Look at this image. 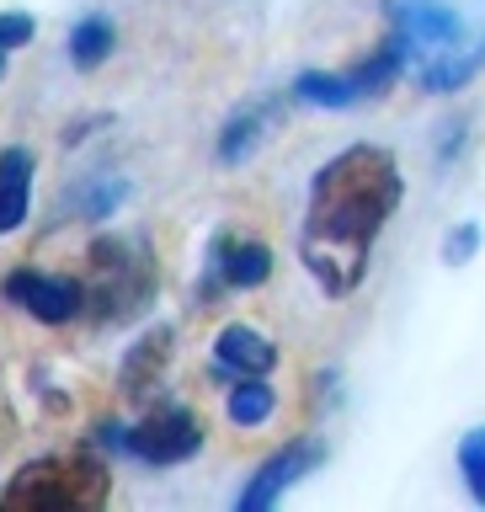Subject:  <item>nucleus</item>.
I'll return each mask as SVG.
<instances>
[{"instance_id": "nucleus-12", "label": "nucleus", "mask_w": 485, "mask_h": 512, "mask_svg": "<svg viewBox=\"0 0 485 512\" xmlns=\"http://www.w3.org/2000/svg\"><path fill=\"white\" fill-rule=\"evenodd\" d=\"M171 342H176L171 326H150L134 347H128V358L118 368V390L128 400H150L160 390V374H166V363H171Z\"/></svg>"}, {"instance_id": "nucleus-8", "label": "nucleus", "mask_w": 485, "mask_h": 512, "mask_svg": "<svg viewBox=\"0 0 485 512\" xmlns=\"http://www.w3.org/2000/svg\"><path fill=\"white\" fill-rule=\"evenodd\" d=\"M272 278V246L267 240H235V235H214L208 240V262H203V278H198V299L214 304L219 294L230 288H262Z\"/></svg>"}, {"instance_id": "nucleus-6", "label": "nucleus", "mask_w": 485, "mask_h": 512, "mask_svg": "<svg viewBox=\"0 0 485 512\" xmlns=\"http://www.w3.org/2000/svg\"><path fill=\"white\" fill-rule=\"evenodd\" d=\"M198 448H203V422L182 406V400H155L134 427H123V454L139 459L144 470L187 464Z\"/></svg>"}, {"instance_id": "nucleus-1", "label": "nucleus", "mask_w": 485, "mask_h": 512, "mask_svg": "<svg viewBox=\"0 0 485 512\" xmlns=\"http://www.w3.org/2000/svg\"><path fill=\"white\" fill-rule=\"evenodd\" d=\"M400 198H406V176L379 144H347L315 171L299 230V262L326 299H347L363 288L374 246L384 224L395 219Z\"/></svg>"}, {"instance_id": "nucleus-11", "label": "nucleus", "mask_w": 485, "mask_h": 512, "mask_svg": "<svg viewBox=\"0 0 485 512\" xmlns=\"http://www.w3.org/2000/svg\"><path fill=\"white\" fill-rule=\"evenodd\" d=\"M278 368V347L267 342L262 331L251 326H224L219 342H214V374L219 379H256V374H272Z\"/></svg>"}, {"instance_id": "nucleus-3", "label": "nucleus", "mask_w": 485, "mask_h": 512, "mask_svg": "<svg viewBox=\"0 0 485 512\" xmlns=\"http://www.w3.org/2000/svg\"><path fill=\"white\" fill-rule=\"evenodd\" d=\"M107 496H112V470L102 448L91 454L86 443L75 454L27 459L11 475V486L0 491V507L6 512H102Z\"/></svg>"}, {"instance_id": "nucleus-17", "label": "nucleus", "mask_w": 485, "mask_h": 512, "mask_svg": "<svg viewBox=\"0 0 485 512\" xmlns=\"http://www.w3.org/2000/svg\"><path fill=\"white\" fill-rule=\"evenodd\" d=\"M459 475H464V491L475 496V507H485V427H470L459 438Z\"/></svg>"}, {"instance_id": "nucleus-10", "label": "nucleus", "mask_w": 485, "mask_h": 512, "mask_svg": "<svg viewBox=\"0 0 485 512\" xmlns=\"http://www.w3.org/2000/svg\"><path fill=\"white\" fill-rule=\"evenodd\" d=\"M134 198V182L128 176H118V171H96V176H80V182L59 198V219L70 224V219H80V224H102V219H112L118 208Z\"/></svg>"}, {"instance_id": "nucleus-7", "label": "nucleus", "mask_w": 485, "mask_h": 512, "mask_svg": "<svg viewBox=\"0 0 485 512\" xmlns=\"http://www.w3.org/2000/svg\"><path fill=\"white\" fill-rule=\"evenodd\" d=\"M0 299L11 310H22L38 326H70L86 315V278L70 272H43V267H11L0 278Z\"/></svg>"}, {"instance_id": "nucleus-2", "label": "nucleus", "mask_w": 485, "mask_h": 512, "mask_svg": "<svg viewBox=\"0 0 485 512\" xmlns=\"http://www.w3.org/2000/svg\"><path fill=\"white\" fill-rule=\"evenodd\" d=\"M416 91L448 96L485 75V0H384Z\"/></svg>"}, {"instance_id": "nucleus-16", "label": "nucleus", "mask_w": 485, "mask_h": 512, "mask_svg": "<svg viewBox=\"0 0 485 512\" xmlns=\"http://www.w3.org/2000/svg\"><path fill=\"white\" fill-rule=\"evenodd\" d=\"M224 411H230L235 427H262V422H272V411H278V390L267 384V374L235 379V384H230V400H224Z\"/></svg>"}, {"instance_id": "nucleus-13", "label": "nucleus", "mask_w": 485, "mask_h": 512, "mask_svg": "<svg viewBox=\"0 0 485 512\" xmlns=\"http://www.w3.org/2000/svg\"><path fill=\"white\" fill-rule=\"evenodd\" d=\"M32 176H38V155H32L27 144H6V150H0V235H11L27 224Z\"/></svg>"}, {"instance_id": "nucleus-15", "label": "nucleus", "mask_w": 485, "mask_h": 512, "mask_svg": "<svg viewBox=\"0 0 485 512\" xmlns=\"http://www.w3.org/2000/svg\"><path fill=\"white\" fill-rule=\"evenodd\" d=\"M112 48H118V27H112V16L91 11V16H80V22L70 27V64L80 75L102 70V64L112 59Z\"/></svg>"}, {"instance_id": "nucleus-18", "label": "nucleus", "mask_w": 485, "mask_h": 512, "mask_svg": "<svg viewBox=\"0 0 485 512\" xmlns=\"http://www.w3.org/2000/svg\"><path fill=\"white\" fill-rule=\"evenodd\" d=\"M32 32H38V22H32L27 11H0V75H6V59L16 48L32 43Z\"/></svg>"}, {"instance_id": "nucleus-9", "label": "nucleus", "mask_w": 485, "mask_h": 512, "mask_svg": "<svg viewBox=\"0 0 485 512\" xmlns=\"http://www.w3.org/2000/svg\"><path fill=\"white\" fill-rule=\"evenodd\" d=\"M326 459V443L320 438H299V443H288V448H278L262 470H256L251 480H246V491L235 496V507L240 512H262V507H278L283 502V491L288 486H299L304 475L315 470V464Z\"/></svg>"}, {"instance_id": "nucleus-19", "label": "nucleus", "mask_w": 485, "mask_h": 512, "mask_svg": "<svg viewBox=\"0 0 485 512\" xmlns=\"http://www.w3.org/2000/svg\"><path fill=\"white\" fill-rule=\"evenodd\" d=\"M480 224L475 219H464V224H454V230H448V240H443V262L448 267H464V262H470V256L480 251Z\"/></svg>"}, {"instance_id": "nucleus-4", "label": "nucleus", "mask_w": 485, "mask_h": 512, "mask_svg": "<svg viewBox=\"0 0 485 512\" xmlns=\"http://www.w3.org/2000/svg\"><path fill=\"white\" fill-rule=\"evenodd\" d=\"M155 262L139 240L96 235L86 246V315L91 326H123L155 304Z\"/></svg>"}, {"instance_id": "nucleus-5", "label": "nucleus", "mask_w": 485, "mask_h": 512, "mask_svg": "<svg viewBox=\"0 0 485 512\" xmlns=\"http://www.w3.org/2000/svg\"><path fill=\"white\" fill-rule=\"evenodd\" d=\"M406 75V48L395 43V32L384 38L368 59H358L352 70H304L294 75V96L310 107H326V112H342V107H358V102H374Z\"/></svg>"}, {"instance_id": "nucleus-14", "label": "nucleus", "mask_w": 485, "mask_h": 512, "mask_svg": "<svg viewBox=\"0 0 485 512\" xmlns=\"http://www.w3.org/2000/svg\"><path fill=\"white\" fill-rule=\"evenodd\" d=\"M272 102H251V107H240L230 123L219 128V144H214V155H219V166H240V160H251V150L267 139V123H272Z\"/></svg>"}]
</instances>
